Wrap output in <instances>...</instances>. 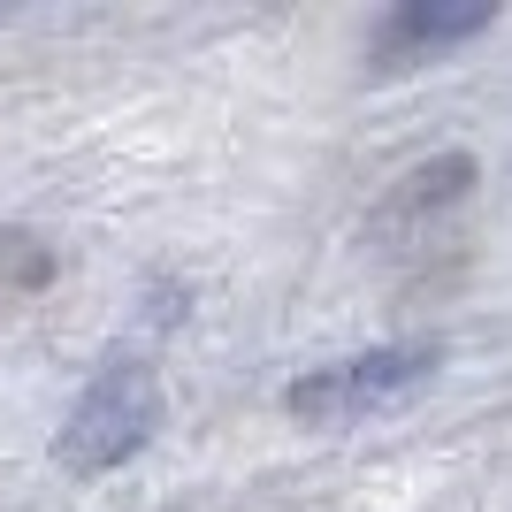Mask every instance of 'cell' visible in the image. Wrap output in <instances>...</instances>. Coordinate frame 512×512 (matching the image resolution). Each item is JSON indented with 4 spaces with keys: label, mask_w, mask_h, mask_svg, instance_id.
<instances>
[{
    "label": "cell",
    "mask_w": 512,
    "mask_h": 512,
    "mask_svg": "<svg viewBox=\"0 0 512 512\" xmlns=\"http://www.w3.org/2000/svg\"><path fill=\"white\" fill-rule=\"evenodd\" d=\"M153 428H161V375L138 352H115L77 390V406H69L62 436H54V459L92 482V474H115L123 459H138L153 444Z\"/></svg>",
    "instance_id": "obj_1"
},
{
    "label": "cell",
    "mask_w": 512,
    "mask_h": 512,
    "mask_svg": "<svg viewBox=\"0 0 512 512\" xmlns=\"http://www.w3.org/2000/svg\"><path fill=\"white\" fill-rule=\"evenodd\" d=\"M436 360H444V344H375V352H360V360H329L314 367V375H299V383L283 390V413L306 428H352V421H375V413H390L398 398H413V390L436 375Z\"/></svg>",
    "instance_id": "obj_2"
},
{
    "label": "cell",
    "mask_w": 512,
    "mask_h": 512,
    "mask_svg": "<svg viewBox=\"0 0 512 512\" xmlns=\"http://www.w3.org/2000/svg\"><path fill=\"white\" fill-rule=\"evenodd\" d=\"M497 8L490 0H398V8H383V23H375V39H367V62L375 69H413L428 62V54H444V46H467L474 31H490Z\"/></svg>",
    "instance_id": "obj_3"
},
{
    "label": "cell",
    "mask_w": 512,
    "mask_h": 512,
    "mask_svg": "<svg viewBox=\"0 0 512 512\" xmlns=\"http://www.w3.org/2000/svg\"><path fill=\"white\" fill-rule=\"evenodd\" d=\"M0 276L23 283V291H39V283L54 276V253H46L39 237H23V230H0Z\"/></svg>",
    "instance_id": "obj_4"
}]
</instances>
